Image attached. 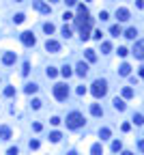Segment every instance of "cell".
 I'll list each match as a JSON object with an SVG mask.
<instances>
[{
    "label": "cell",
    "instance_id": "6da1fadb",
    "mask_svg": "<svg viewBox=\"0 0 144 155\" xmlns=\"http://www.w3.org/2000/svg\"><path fill=\"white\" fill-rule=\"evenodd\" d=\"M75 24H77V28H80V37H82V41L86 39H91L93 35H91V26H93V20L91 17H75Z\"/></svg>",
    "mask_w": 144,
    "mask_h": 155
},
{
    "label": "cell",
    "instance_id": "7a4b0ae2",
    "mask_svg": "<svg viewBox=\"0 0 144 155\" xmlns=\"http://www.w3.org/2000/svg\"><path fill=\"white\" fill-rule=\"evenodd\" d=\"M91 93H93L97 99H101V97L107 93V82H105V80H95V82H93V88H91Z\"/></svg>",
    "mask_w": 144,
    "mask_h": 155
},
{
    "label": "cell",
    "instance_id": "3957f363",
    "mask_svg": "<svg viewBox=\"0 0 144 155\" xmlns=\"http://www.w3.org/2000/svg\"><path fill=\"white\" fill-rule=\"evenodd\" d=\"M84 125V116L80 112H71L67 114V127H71V129H77V127Z\"/></svg>",
    "mask_w": 144,
    "mask_h": 155
},
{
    "label": "cell",
    "instance_id": "277c9868",
    "mask_svg": "<svg viewBox=\"0 0 144 155\" xmlns=\"http://www.w3.org/2000/svg\"><path fill=\"white\" fill-rule=\"evenodd\" d=\"M54 97H56L58 101H65V99L69 97V86L62 84V82H58V84L54 86Z\"/></svg>",
    "mask_w": 144,
    "mask_h": 155
},
{
    "label": "cell",
    "instance_id": "5b68a950",
    "mask_svg": "<svg viewBox=\"0 0 144 155\" xmlns=\"http://www.w3.org/2000/svg\"><path fill=\"white\" fill-rule=\"evenodd\" d=\"M22 43L30 48V45H34V43H37V39H34V35H32V32H28V30H26V32H22Z\"/></svg>",
    "mask_w": 144,
    "mask_h": 155
},
{
    "label": "cell",
    "instance_id": "8992f818",
    "mask_svg": "<svg viewBox=\"0 0 144 155\" xmlns=\"http://www.w3.org/2000/svg\"><path fill=\"white\" fill-rule=\"evenodd\" d=\"M133 54H136V58L144 60V41H136V45H133Z\"/></svg>",
    "mask_w": 144,
    "mask_h": 155
},
{
    "label": "cell",
    "instance_id": "52a82bcc",
    "mask_svg": "<svg viewBox=\"0 0 144 155\" xmlns=\"http://www.w3.org/2000/svg\"><path fill=\"white\" fill-rule=\"evenodd\" d=\"M45 50L52 52V54H56V52L60 50V43H58V41H54V39H48V41H45Z\"/></svg>",
    "mask_w": 144,
    "mask_h": 155
},
{
    "label": "cell",
    "instance_id": "ba28073f",
    "mask_svg": "<svg viewBox=\"0 0 144 155\" xmlns=\"http://www.w3.org/2000/svg\"><path fill=\"white\" fill-rule=\"evenodd\" d=\"M75 73H77V76H86V73H88V65H86L84 60L75 65Z\"/></svg>",
    "mask_w": 144,
    "mask_h": 155
},
{
    "label": "cell",
    "instance_id": "9c48e42d",
    "mask_svg": "<svg viewBox=\"0 0 144 155\" xmlns=\"http://www.w3.org/2000/svg\"><path fill=\"white\" fill-rule=\"evenodd\" d=\"M34 9L41 11V13H50V4H45L43 0H37V2H34Z\"/></svg>",
    "mask_w": 144,
    "mask_h": 155
},
{
    "label": "cell",
    "instance_id": "30bf717a",
    "mask_svg": "<svg viewBox=\"0 0 144 155\" xmlns=\"http://www.w3.org/2000/svg\"><path fill=\"white\" fill-rule=\"evenodd\" d=\"M15 52H7L4 54V56H2V62H4V65H13V62H15Z\"/></svg>",
    "mask_w": 144,
    "mask_h": 155
},
{
    "label": "cell",
    "instance_id": "8fae6325",
    "mask_svg": "<svg viewBox=\"0 0 144 155\" xmlns=\"http://www.w3.org/2000/svg\"><path fill=\"white\" fill-rule=\"evenodd\" d=\"M116 17H118V22H127L129 20V11L127 9H118V11H116Z\"/></svg>",
    "mask_w": 144,
    "mask_h": 155
},
{
    "label": "cell",
    "instance_id": "7c38bea8",
    "mask_svg": "<svg viewBox=\"0 0 144 155\" xmlns=\"http://www.w3.org/2000/svg\"><path fill=\"white\" fill-rule=\"evenodd\" d=\"M112 104H114V110H118V112H123L125 108H127V104H125V99H118V97H116Z\"/></svg>",
    "mask_w": 144,
    "mask_h": 155
},
{
    "label": "cell",
    "instance_id": "4fadbf2b",
    "mask_svg": "<svg viewBox=\"0 0 144 155\" xmlns=\"http://www.w3.org/2000/svg\"><path fill=\"white\" fill-rule=\"evenodd\" d=\"M0 138H2V140H9V138H11V127H7V125L0 127Z\"/></svg>",
    "mask_w": 144,
    "mask_h": 155
},
{
    "label": "cell",
    "instance_id": "5bb4252c",
    "mask_svg": "<svg viewBox=\"0 0 144 155\" xmlns=\"http://www.w3.org/2000/svg\"><path fill=\"white\" fill-rule=\"evenodd\" d=\"M91 114H93V116H101V114H103L101 106H99V104H93V106H91Z\"/></svg>",
    "mask_w": 144,
    "mask_h": 155
},
{
    "label": "cell",
    "instance_id": "9a60e30c",
    "mask_svg": "<svg viewBox=\"0 0 144 155\" xmlns=\"http://www.w3.org/2000/svg\"><path fill=\"white\" fill-rule=\"evenodd\" d=\"M118 73H121V76H129V73H131V67L127 65V62H123V65L118 67Z\"/></svg>",
    "mask_w": 144,
    "mask_h": 155
},
{
    "label": "cell",
    "instance_id": "2e32d148",
    "mask_svg": "<svg viewBox=\"0 0 144 155\" xmlns=\"http://www.w3.org/2000/svg\"><path fill=\"white\" fill-rule=\"evenodd\" d=\"M84 56H86V60H88V62H95V60H97L95 50H86V52H84Z\"/></svg>",
    "mask_w": 144,
    "mask_h": 155
},
{
    "label": "cell",
    "instance_id": "e0dca14e",
    "mask_svg": "<svg viewBox=\"0 0 144 155\" xmlns=\"http://www.w3.org/2000/svg\"><path fill=\"white\" fill-rule=\"evenodd\" d=\"M133 97V88L131 86H125L123 88V99H131Z\"/></svg>",
    "mask_w": 144,
    "mask_h": 155
},
{
    "label": "cell",
    "instance_id": "ac0fdd59",
    "mask_svg": "<svg viewBox=\"0 0 144 155\" xmlns=\"http://www.w3.org/2000/svg\"><path fill=\"white\" fill-rule=\"evenodd\" d=\"M91 155H103V149H101V144H93V149H91Z\"/></svg>",
    "mask_w": 144,
    "mask_h": 155
},
{
    "label": "cell",
    "instance_id": "d6986e66",
    "mask_svg": "<svg viewBox=\"0 0 144 155\" xmlns=\"http://www.w3.org/2000/svg\"><path fill=\"white\" fill-rule=\"evenodd\" d=\"M136 35H138L136 28H127V30H125V37H127V39H136Z\"/></svg>",
    "mask_w": 144,
    "mask_h": 155
},
{
    "label": "cell",
    "instance_id": "ffe728a7",
    "mask_svg": "<svg viewBox=\"0 0 144 155\" xmlns=\"http://www.w3.org/2000/svg\"><path fill=\"white\" fill-rule=\"evenodd\" d=\"M60 73H62V76H65V78H71V73H73V69H71L69 65H65V67H62V69H60Z\"/></svg>",
    "mask_w": 144,
    "mask_h": 155
},
{
    "label": "cell",
    "instance_id": "44dd1931",
    "mask_svg": "<svg viewBox=\"0 0 144 155\" xmlns=\"http://www.w3.org/2000/svg\"><path fill=\"white\" fill-rule=\"evenodd\" d=\"M43 30H45V32H48V35H52V32H54V30H56V26H54V24H52V22H48V24H43Z\"/></svg>",
    "mask_w": 144,
    "mask_h": 155
},
{
    "label": "cell",
    "instance_id": "7402d4cb",
    "mask_svg": "<svg viewBox=\"0 0 144 155\" xmlns=\"http://www.w3.org/2000/svg\"><path fill=\"white\" fill-rule=\"evenodd\" d=\"M86 15H88V9H86L84 4H80V7H77V17H86Z\"/></svg>",
    "mask_w": 144,
    "mask_h": 155
},
{
    "label": "cell",
    "instance_id": "603a6c76",
    "mask_svg": "<svg viewBox=\"0 0 144 155\" xmlns=\"http://www.w3.org/2000/svg\"><path fill=\"white\" fill-rule=\"evenodd\" d=\"M37 88H39L37 84H26V88H24V90H26L28 95H32V93H37Z\"/></svg>",
    "mask_w": 144,
    "mask_h": 155
},
{
    "label": "cell",
    "instance_id": "cb8c5ba5",
    "mask_svg": "<svg viewBox=\"0 0 144 155\" xmlns=\"http://www.w3.org/2000/svg\"><path fill=\"white\" fill-rule=\"evenodd\" d=\"M121 149H123V142H121V140H114V142H112V151H114V153H118Z\"/></svg>",
    "mask_w": 144,
    "mask_h": 155
},
{
    "label": "cell",
    "instance_id": "d4e9b609",
    "mask_svg": "<svg viewBox=\"0 0 144 155\" xmlns=\"http://www.w3.org/2000/svg\"><path fill=\"white\" fill-rule=\"evenodd\" d=\"M110 134H112V131L107 129V127H103V129L99 131V136H101V140H105V138H110Z\"/></svg>",
    "mask_w": 144,
    "mask_h": 155
},
{
    "label": "cell",
    "instance_id": "484cf974",
    "mask_svg": "<svg viewBox=\"0 0 144 155\" xmlns=\"http://www.w3.org/2000/svg\"><path fill=\"white\" fill-rule=\"evenodd\" d=\"M60 138H62V136H60V131H52V134H50V140H52V142H58Z\"/></svg>",
    "mask_w": 144,
    "mask_h": 155
},
{
    "label": "cell",
    "instance_id": "4316f807",
    "mask_svg": "<svg viewBox=\"0 0 144 155\" xmlns=\"http://www.w3.org/2000/svg\"><path fill=\"white\" fill-rule=\"evenodd\" d=\"M110 50H112V45L107 43V41H103V43H101V52H103V54H107Z\"/></svg>",
    "mask_w": 144,
    "mask_h": 155
},
{
    "label": "cell",
    "instance_id": "83f0119b",
    "mask_svg": "<svg viewBox=\"0 0 144 155\" xmlns=\"http://www.w3.org/2000/svg\"><path fill=\"white\" fill-rule=\"evenodd\" d=\"M133 123H136V125H142V123H144V116H142V114H133Z\"/></svg>",
    "mask_w": 144,
    "mask_h": 155
},
{
    "label": "cell",
    "instance_id": "f1b7e54d",
    "mask_svg": "<svg viewBox=\"0 0 144 155\" xmlns=\"http://www.w3.org/2000/svg\"><path fill=\"white\" fill-rule=\"evenodd\" d=\"M110 32H112V37H118V35H121V26H112Z\"/></svg>",
    "mask_w": 144,
    "mask_h": 155
},
{
    "label": "cell",
    "instance_id": "f546056e",
    "mask_svg": "<svg viewBox=\"0 0 144 155\" xmlns=\"http://www.w3.org/2000/svg\"><path fill=\"white\" fill-rule=\"evenodd\" d=\"M45 73H48V78H56V76H58V71L54 69V67H50V69L45 71Z\"/></svg>",
    "mask_w": 144,
    "mask_h": 155
},
{
    "label": "cell",
    "instance_id": "4dcf8cb0",
    "mask_svg": "<svg viewBox=\"0 0 144 155\" xmlns=\"http://www.w3.org/2000/svg\"><path fill=\"white\" fill-rule=\"evenodd\" d=\"M4 95H7V97H13V95H15V88H13V86H7V88H4Z\"/></svg>",
    "mask_w": 144,
    "mask_h": 155
},
{
    "label": "cell",
    "instance_id": "1f68e13d",
    "mask_svg": "<svg viewBox=\"0 0 144 155\" xmlns=\"http://www.w3.org/2000/svg\"><path fill=\"white\" fill-rule=\"evenodd\" d=\"M62 37H71V28H69V26H62Z\"/></svg>",
    "mask_w": 144,
    "mask_h": 155
},
{
    "label": "cell",
    "instance_id": "d6a6232c",
    "mask_svg": "<svg viewBox=\"0 0 144 155\" xmlns=\"http://www.w3.org/2000/svg\"><path fill=\"white\" fill-rule=\"evenodd\" d=\"M24 17H26L24 13H17V15L13 17V20H15V24H22V22H24Z\"/></svg>",
    "mask_w": 144,
    "mask_h": 155
},
{
    "label": "cell",
    "instance_id": "836d02e7",
    "mask_svg": "<svg viewBox=\"0 0 144 155\" xmlns=\"http://www.w3.org/2000/svg\"><path fill=\"white\" fill-rule=\"evenodd\" d=\"M127 54H129V50H127V48H118V56H123V58H125Z\"/></svg>",
    "mask_w": 144,
    "mask_h": 155
},
{
    "label": "cell",
    "instance_id": "e575fe53",
    "mask_svg": "<svg viewBox=\"0 0 144 155\" xmlns=\"http://www.w3.org/2000/svg\"><path fill=\"white\" fill-rule=\"evenodd\" d=\"M32 108H34V110H39V108H41V99H32Z\"/></svg>",
    "mask_w": 144,
    "mask_h": 155
},
{
    "label": "cell",
    "instance_id": "d590c367",
    "mask_svg": "<svg viewBox=\"0 0 144 155\" xmlns=\"http://www.w3.org/2000/svg\"><path fill=\"white\" fill-rule=\"evenodd\" d=\"M28 71H30V65H28V62H24V69H22V73H24V76H28Z\"/></svg>",
    "mask_w": 144,
    "mask_h": 155
},
{
    "label": "cell",
    "instance_id": "8d00e7d4",
    "mask_svg": "<svg viewBox=\"0 0 144 155\" xmlns=\"http://www.w3.org/2000/svg\"><path fill=\"white\" fill-rule=\"evenodd\" d=\"M30 149H32V151L39 149V140H30Z\"/></svg>",
    "mask_w": 144,
    "mask_h": 155
},
{
    "label": "cell",
    "instance_id": "74e56055",
    "mask_svg": "<svg viewBox=\"0 0 144 155\" xmlns=\"http://www.w3.org/2000/svg\"><path fill=\"white\" fill-rule=\"evenodd\" d=\"M99 17H101V22H105L110 15H107V11H101V13H99Z\"/></svg>",
    "mask_w": 144,
    "mask_h": 155
},
{
    "label": "cell",
    "instance_id": "f35d334b",
    "mask_svg": "<svg viewBox=\"0 0 144 155\" xmlns=\"http://www.w3.org/2000/svg\"><path fill=\"white\" fill-rule=\"evenodd\" d=\"M93 37H95V39H99V41H101V30H95V32H93Z\"/></svg>",
    "mask_w": 144,
    "mask_h": 155
},
{
    "label": "cell",
    "instance_id": "ab89813d",
    "mask_svg": "<svg viewBox=\"0 0 144 155\" xmlns=\"http://www.w3.org/2000/svg\"><path fill=\"white\" fill-rule=\"evenodd\" d=\"M86 93V86H77V95H84Z\"/></svg>",
    "mask_w": 144,
    "mask_h": 155
},
{
    "label": "cell",
    "instance_id": "60d3db41",
    "mask_svg": "<svg viewBox=\"0 0 144 155\" xmlns=\"http://www.w3.org/2000/svg\"><path fill=\"white\" fill-rule=\"evenodd\" d=\"M50 123H52V125H58V123H60V118H58V116H52V121H50Z\"/></svg>",
    "mask_w": 144,
    "mask_h": 155
},
{
    "label": "cell",
    "instance_id": "b9f144b4",
    "mask_svg": "<svg viewBox=\"0 0 144 155\" xmlns=\"http://www.w3.org/2000/svg\"><path fill=\"white\" fill-rule=\"evenodd\" d=\"M32 129L34 131H41V123H32Z\"/></svg>",
    "mask_w": 144,
    "mask_h": 155
},
{
    "label": "cell",
    "instance_id": "7bdbcfd3",
    "mask_svg": "<svg viewBox=\"0 0 144 155\" xmlns=\"http://www.w3.org/2000/svg\"><path fill=\"white\" fill-rule=\"evenodd\" d=\"M9 155H20V151H17V149L13 147V149H9Z\"/></svg>",
    "mask_w": 144,
    "mask_h": 155
},
{
    "label": "cell",
    "instance_id": "ee69618b",
    "mask_svg": "<svg viewBox=\"0 0 144 155\" xmlns=\"http://www.w3.org/2000/svg\"><path fill=\"white\" fill-rule=\"evenodd\" d=\"M67 2V7H73V4H77V0H65Z\"/></svg>",
    "mask_w": 144,
    "mask_h": 155
},
{
    "label": "cell",
    "instance_id": "f6af8a7d",
    "mask_svg": "<svg viewBox=\"0 0 144 155\" xmlns=\"http://www.w3.org/2000/svg\"><path fill=\"white\" fill-rule=\"evenodd\" d=\"M138 149H140V151L144 153V140H140V142H138Z\"/></svg>",
    "mask_w": 144,
    "mask_h": 155
},
{
    "label": "cell",
    "instance_id": "bcb514c9",
    "mask_svg": "<svg viewBox=\"0 0 144 155\" xmlns=\"http://www.w3.org/2000/svg\"><path fill=\"white\" fill-rule=\"evenodd\" d=\"M140 78H144V65L140 67Z\"/></svg>",
    "mask_w": 144,
    "mask_h": 155
},
{
    "label": "cell",
    "instance_id": "7dc6e473",
    "mask_svg": "<svg viewBox=\"0 0 144 155\" xmlns=\"http://www.w3.org/2000/svg\"><path fill=\"white\" fill-rule=\"evenodd\" d=\"M67 155H77V153H75V151H69V153H67Z\"/></svg>",
    "mask_w": 144,
    "mask_h": 155
},
{
    "label": "cell",
    "instance_id": "c3c4849f",
    "mask_svg": "<svg viewBox=\"0 0 144 155\" xmlns=\"http://www.w3.org/2000/svg\"><path fill=\"white\" fill-rule=\"evenodd\" d=\"M123 155H133V153H131V151H125V153H123Z\"/></svg>",
    "mask_w": 144,
    "mask_h": 155
},
{
    "label": "cell",
    "instance_id": "681fc988",
    "mask_svg": "<svg viewBox=\"0 0 144 155\" xmlns=\"http://www.w3.org/2000/svg\"><path fill=\"white\" fill-rule=\"evenodd\" d=\"M50 2H58V0H50Z\"/></svg>",
    "mask_w": 144,
    "mask_h": 155
},
{
    "label": "cell",
    "instance_id": "f907efd6",
    "mask_svg": "<svg viewBox=\"0 0 144 155\" xmlns=\"http://www.w3.org/2000/svg\"><path fill=\"white\" fill-rule=\"evenodd\" d=\"M15 2H22V0H15Z\"/></svg>",
    "mask_w": 144,
    "mask_h": 155
},
{
    "label": "cell",
    "instance_id": "816d5d0a",
    "mask_svg": "<svg viewBox=\"0 0 144 155\" xmlns=\"http://www.w3.org/2000/svg\"><path fill=\"white\" fill-rule=\"evenodd\" d=\"M86 2H91V0H86Z\"/></svg>",
    "mask_w": 144,
    "mask_h": 155
}]
</instances>
